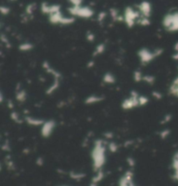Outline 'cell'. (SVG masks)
Segmentation results:
<instances>
[{
	"label": "cell",
	"mask_w": 178,
	"mask_h": 186,
	"mask_svg": "<svg viewBox=\"0 0 178 186\" xmlns=\"http://www.w3.org/2000/svg\"><path fill=\"white\" fill-rule=\"evenodd\" d=\"M162 25L168 32H178V12L166 14L162 19Z\"/></svg>",
	"instance_id": "cell-1"
},
{
	"label": "cell",
	"mask_w": 178,
	"mask_h": 186,
	"mask_svg": "<svg viewBox=\"0 0 178 186\" xmlns=\"http://www.w3.org/2000/svg\"><path fill=\"white\" fill-rule=\"evenodd\" d=\"M68 12L72 17H79L83 18H89L93 17L94 11L88 6H71L68 9Z\"/></svg>",
	"instance_id": "cell-2"
},
{
	"label": "cell",
	"mask_w": 178,
	"mask_h": 186,
	"mask_svg": "<svg viewBox=\"0 0 178 186\" xmlns=\"http://www.w3.org/2000/svg\"><path fill=\"white\" fill-rule=\"evenodd\" d=\"M141 17V13L138 11H135L132 7H127L123 14V22L128 27H133L137 24V21Z\"/></svg>",
	"instance_id": "cell-3"
},
{
	"label": "cell",
	"mask_w": 178,
	"mask_h": 186,
	"mask_svg": "<svg viewBox=\"0 0 178 186\" xmlns=\"http://www.w3.org/2000/svg\"><path fill=\"white\" fill-rule=\"evenodd\" d=\"M41 12L49 16L52 13L61 12V7L58 4H49L48 3L45 2L41 4Z\"/></svg>",
	"instance_id": "cell-4"
},
{
	"label": "cell",
	"mask_w": 178,
	"mask_h": 186,
	"mask_svg": "<svg viewBox=\"0 0 178 186\" xmlns=\"http://www.w3.org/2000/svg\"><path fill=\"white\" fill-rule=\"evenodd\" d=\"M138 12L141 13L142 16L150 17L152 12V6L150 2L143 0L140 4H138Z\"/></svg>",
	"instance_id": "cell-5"
},
{
	"label": "cell",
	"mask_w": 178,
	"mask_h": 186,
	"mask_svg": "<svg viewBox=\"0 0 178 186\" xmlns=\"http://www.w3.org/2000/svg\"><path fill=\"white\" fill-rule=\"evenodd\" d=\"M159 55V52H156L155 54H152L151 52H150L149 51H147L145 49L141 50L139 51V56L142 62H150V60H152L154 58V56H157Z\"/></svg>",
	"instance_id": "cell-6"
},
{
	"label": "cell",
	"mask_w": 178,
	"mask_h": 186,
	"mask_svg": "<svg viewBox=\"0 0 178 186\" xmlns=\"http://www.w3.org/2000/svg\"><path fill=\"white\" fill-rule=\"evenodd\" d=\"M63 17L64 16H63V14H62V12H56V13H52V14L49 15L48 20L51 24H60L61 20H62Z\"/></svg>",
	"instance_id": "cell-7"
},
{
	"label": "cell",
	"mask_w": 178,
	"mask_h": 186,
	"mask_svg": "<svg viewBox=\"0 0 178 186\" xmlns=\"http://www.w3.org/2000/svg\"><path fill=\"white\" fill-rule=\"evenodd\" d=\"M170 92L172 95L178 97V77L172 83L171 87H170Z\"/></svg>",
	"instance_id": "cell-8"
},
{
	"label": "cell",
	"mask_w": 178,
	"mask_h": 186,
	"mask_svg": "<svg viewBox=\"0 0 178 186\" xmlns=\"http://www.w3.org/2000/svg\"><path fill=\"white\" fill-rule=\"evenodd\" d=\"M137 24H140L141 26H149L150 24V17H147L142 16L138 18V20L137 21Z\"/></svg>",
	"instance_id": "cell-9"
},
{
	"label": "cell",
	"mask_w": 178,
	"mask_h": 186,
	"mask_svg": "<svg viewBox=\"0 0 178 186\" xmlns=\"http://www.w3.org/2000/svg\"><path fill=\"white\" fill-rule=\"evenodd\" d=\"M75 22V17H63L62 20H61L60 24H64V25H68V24H71Z\"/></svg>",
	"instance_id": "cell-10"
},
{
	"label": "cell",
	"mask_w": 178,
	"mask_h": 186,
	"mask_svg": "<svg viewBox=\"0 0 178 186\" xmlns=\"http://www.w3.org/2000/svg\"><path fill=\"white\" fill-rule=\"evenodd\" d=\"M35 6H36V4H31L27 5V7H26V14L27 15H31L33 13V11L35 10Z\"/></svg>",
	"instance_id": "cell-11"
},
{
	"label": "cell",
	"mask_w": 178,
	"mask_h": 186,
	"mask_svg": "<svg viewBox=\"0 0 178 186\" xmlns=\"http://www.w3.org/2000/svg\"><path fill=\"white\" fill-rule=\"evenodd\" d=\"M84 0H69V3L71 4L72 6H82Z\"/></svg>",
	"instance_id": "cell-12"
},
{
	"label": "cell",
	"mask_w": 178,
	"mask_h": 186,
	"mask_svg": "<svg viewBox=\"0 0 178 186\" xmlns=\"http://www.w3.org/2000/svg\"><path fill=\"white\" fill-rule=\"evenodd\" d=\"M0 11H1V13L3 14V15H8L10 12H11V10L9 7H6V6H1L0 7Z\"/></svg>",
	"instance_id": "cell-13"
},
{
	"label": "cell",
	"mask_w": 178,
	"mask_h": 186,
	"mask_svg": "<svg viewBox=\"0 0 178 186\" xmlns=\"http://www.w3.org/2000/svg\"><path fill=\"white\" fill-rule=\"evenodd\" d=\"M105 17H106V12H100V13L97 15V21H98V22H103V21L104 20Z\"/></svg>",
	"instance_id": "cell-14"
},
{
	"label": "cell",
	"mask_w": 178,
	"mask_h": 186,
	"mask_svg": "<svg viewBox=\"0 0 178 186\" xmlns=\"http://www.w3.org/2000/svg\"><path fill=\"white\" fill-rule=\"evenodd\" d=\"M31 48H32V45L31 44H24V45H22L20 46V50H23V51H28Z\"/></svg>",
	"instance_id": "cell-15"
},
{
	"label": "cell",
	"mask_w": 178,
	"mask_h": 186,
	"mask_svg": "<svg viewBox=\"0 0 178 186\" xmlns=\"http://www.w3.org/2000/svg\"><path fill=\"white\" fill-rule=\"evenodd\" d=\"M104 80L108 83H112V82H114V77L110 74H107L104 77Z\"/></svg>",
	"instance_id": "cell-16"
},
{
	"label": "cell",
	"mask_w": 178,
	"mask_h": 186,
	"mask_svg": "<svg viewBox=\"0 0 178 186\" xmlns=\"http://www.w3.org/2000/svg\"><path fill=\"white\" fill-rule=\"evenodd\" d=\"M103 51H104V45H100L97 47V51H97V53H102Z\"/></svg>",
	"instance_id": "cell-17"
},
{
	"label": "cell",
	"mask_w": 178,
	"mask_h": 186,
	"mask_svg": "<svg viewBox=\"0 0 178 186\" xmlns=\"http://www.w3.org/2000/svg\"><path fill=\"white\" fill-rule=\"evenodd\" d=\"M87 37H88V39L90 41H93L94 38H95V36H94L93 34L91 32H88V35H87Z\"/></svg>",
	"instance_id": "cell-18"
}]
</instances>
